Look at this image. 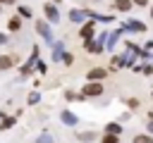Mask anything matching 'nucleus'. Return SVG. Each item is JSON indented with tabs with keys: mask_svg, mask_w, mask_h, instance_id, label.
I'll list each match as a JSON object with an SVG mask.
<instances>
[{
	"mask_svg": "<svg viewBox=\"0 0 153 143\" xmlns=\"http://www.w3.org/2000/svg\"><path fill=\"white\" fill-rule=\"evenodd\" d=\"M50 26H53V24H50L48 19H38V21L33 24V31H36V33L48 43V45H53V43H55V38H53V29H50Z\"/></svg>",
	"mask_w": 153,
	"mask_h": 143,
	"instance_id": "1",
	"label": "nucleus"
},
{
	"mask_svg": "<svg viewBox=\"0 0 153 143\" xmlns=\"http://www.w3.org/2000/svg\"><path fill=\"white\" fill-rule=\"evenodd\" d=\"M103 91H105V86H103V81H86L84 86H81V95L88 100V98H98V95H103Z\"/></svg>",
	"mask_w": 153,
	"mask_h": 143,
	"instance_id": "2",
	"label": "nucleus"
},
{
	"mask_svg": "<svg viewBox=\"0 0 153 143\" xmlns=\"http://www.w3.org/2000/svg\"><path fill=\"white\" fill-rule=\"evenodd\" d=\"M79 38H81V41H91V38H96V21H93V19H86V21L81 24V29H79Z\"/></svg>",
	"mask_w": 153,
	"mask_h": 143,
	"instance_id": "3",
	"label": "nucleus"
},
{
	"mask_svg": "<svg viewBox=\"0 0 153 143\" xmlns=\"http://www.w3.org/2000/svg\"><path fill=\"white\" fill-rule=\"evenodd\" d=\"M57 117H60V122H62L65 126H72V129H76V126H79V122H81V119H79V114H74L72 110H60V114H57Z\"/></svg>",
	"mask_w": 153,
	"mask_h": 143,
	"instance_id": "4",
	"label": "nucleus"
},
{
	"mask_svg": "<svg viewBox=\"0 0 153 143\" xmlns=\"http://www.w3.org/2000/svg\"><path fill=\"white\" fill-rule=\"evenodd\" d=\"M43 14H45V19L50 24H60V10H57L55 2H45L43 5Z\"/></svg>",
	"mask_w": 153,
	"mask_h": 143,
	"instance_id": "5",
	"label": "nucleus"
},
{
	"mask_svg": "<svg viewBox=\"0 0 153 143\" xmlns=\"http://www.w3.org/2000/svg\"><path fill=\"white\" fill-rule=\"evenodd\" d=\"M84 48H86V52H91V55H100V52L105 50V41L91 38V41H84Z\"/></svg>",
	"mask_w": 153,
	"mask_h": 143,
	"instance_id": "6",
	"label": "nucleus"
},
{
	"mask_svg": "<svg viewBox=\"0 0 153 143\" xmlns=\"http://www.w3.org/2000/svg\"><path fill=\"white\" fill-rule=\"evenodd\" d=\"M122 31H134V33H146V24L141 19H127L122 24Z\"/></svg>",
	"mask_w": 153,
	"mask_h": 143,
	"instance_id": "7",
	"label": "nucleus"
},
{
	"mask_svg": "<svg viewBox=\"0 0 153 143\" xmlns=\"http://www.w3.org/2000/svg\"><path fill=\"white\" fill-rule=\"evenodd\" d=\"M67 19H69L72 24H84L88 17H86V10H76V7H72V10L67 12Z\"/></svg>",
	"mask_w": 153,
	"mask_h": 143,
	"instance_id": "8",
	"label": "nucleus"
},
{
	"mask_svg": "<svg viewBox=\"0 0 153 143\" xmlns=\"http://www.w3.org/2000/svg\"><path fill=\"white\" fill-rule=\"evenodd\" d=\"M105 76H108V69H103V67H93V69L86 72V79L88 81H103Z\"/></svg>",
	"mask_w": 153,
	"mask_h": 143,
	"instance_id": "9",
	"label": "nucleus"
},
{
	"mask_svg": "<svg viewBox=\"0 0 153 143\" xmlns=\"http://www.w3.org/2000/svg\"><path fill=\"white\" fill-rule=\"evenodd\" d=\"M122 33H124V31H122V26H120V29H115V31H110V33H108V43H105V48H108V50H115V43L122 38Z\"/></svg>",
	"mask_w": 153,
	"mask_h": 143,
	"instance_id": "10",
	"label": "nucleus"
},
{
	"mask_svg": "<svg viewBox=\"0 0 153 143\" xmlns=\"http://www.w3.org/2000/svg\"><path fill=\"white\" fill-rule=\"evenodd\" d=\"M79 143H96V138H98V133L96 131H76V136H74Z\"/></svg>",
	"mask_w": 153,
	"mask_h": 143,
	"instance_id": "11",
	"label": "nucleus"
},
{
	"mask_svg": "<svg viewBox=\"0 0 153 143\" xmlns=\"http://www.w3.org/2000/svg\"><path fill=\"white\" fill-rule=\"evenodd\" d=\"M131 7H134V2H131V0H112V10H115V12L127 14Z\"/></svg>",
	"mask_w": 153,
	"mask_h": 143,
	"instance_id": "12",
	"label": "nucleus"
},
{
	"mask_svg": "<svg viewBox=\"0 0 153 143\" xmlns=\"http://www.w3.org/2000/svg\"><path fill=\"white\" fill-rule=\"evenodd\" d=\"M17 119H19L17 114H5V117H2V122H0V131H10V129L17 124Z\"/></svg>",
	"mask_w": 153,
	"mask_h": 143,
	"instance_id": "13",
	"label": "nucleus"
},
{
	"mask_svg": "<svg viewBox=\"0 0 153 143\" xmlns=\"http://www.w3.org/2000/svg\"><path fill=\"white\" fill-rule=\"evenodd\" d=\"M7 31H10V33H17V31H22V17H19V14H14V17L7 21Z\"/></svg>",
	"mask_w": 153,
	"mask_h": 143,
	"instance_id": "14",
	"label": "nucleus"
},
{
	"mask_svg": "<svg viewBox=\"0 0 153 143\" xmlns=\"http://www.w3.org/2000/svg\"><path fill=\"white\" fill-rule=\"evenodd\" d=\"M65 100H67V102H84L86 98L81 95V91L76 93V91H69V88H67V91H65Z\"/></svg>",
	"mask_w": 153,
	"mask_h": 143,
	"instance_id": "15",
	"label": "nucleus"
},
{
	"mask_svg": "<svg viewBox=\"0 0 153 143\" xmlns=\"http://www.w3.org/2000/svg\"><path fill=\"white\" fill-rule=\"evenodd\" d=\"M14 67V57L12 55H0V72H7Z\"/></svg>",
	"mask_w": 153,
	"mask_h": 143,
	"instance_id": "16",
	"label": "nucleus"
},
{
	"mask_svg": "<svg viewBox=\"0 0 153 143\" xmlns=\"http://www.w3.org/2000/svg\"><path fill=\"white\" fill-rule=\"evenodd\" d=\"M62 52H65V43H62V41H57V43H53V62H60V57H62Z\"/></svg>",
	"mask_w": 153,
	"mask_h": 143,
	"instance_id": "17",
	"label": "nucleus"
},
{
	"mask_svg": "<svg viewBox=\"0 0 153 143\" xmlns=\"http://www.w3.org/2000/svg\"><path fill=\"white\" fill-rule=\"evenodd\" d=\"M105 133L120 136V133H122V122H108V124H105Z\"/></svg>",
	"mask_w": 153,
	"mask_h": 143,
	"instance_id": "18",
	"label": "nucleus"
},
{
	"mask_svg": "<svg viewBox=\"0 0 153 143\" xmlns=\"http://www.w3.org/2000/svg\"><path fill=\"white\" fill-rule=\"evenodd\" d=\"M131 143H153V136L151 133H136L131 138Z\"/></svg>",
	"mask_w": 153,
	"mask_h": 143,
	"instance_id": "19",
	"label": "nucleus"
},
{
	"mask_svg": "<svg viewBox=\"0 0 153 143\" xmlns=\"http://www.w3.org/2000/svg\"><path fill=\"white\" fill-rule=\"evenodd\" d=\"M26 102H29V105H38V102H41V91H31V93L26 95Z\"/></svg>",
	"mask_w": 153,
	"mask_h": 143,
	"instance_id": "20",
	"label": "nucleus"
},
{
	"mask_svg": "<svg viewBox=\"0 0 153 143\" xmlns=\"http://www.w3.org/2000/svg\"><path fill=\"white\" fill-rule=\"evenodd\" d=\"M17 14H19V17H22V19H29V17H31V14H33V12H31V10H29V7H24V5H17Z\"/></svg>",
	"mask_w": 153,
	"mask_h": 143,
	"instance_id": "21",
	"label": "nucleus"
},
{
	"mask_svg": "<svg viewBox=\"0 0 153 143\" xmlns=\"http://www.w3.org/2000/svg\"><path fill=\"white\" fill-rule=\"evenodd\" d=\"M33 69H36V72H38V74H41V76H43V74H45V72H48V64H45V62H43V60H41V57H38V60H36V64H33Z\"/></svg>",
	"mask_w": 153,
	"mask_h": 143,
	"instance_id": "22",
	"label": "nucleus"
},
{
	"mask_svg": "<svg viewBox=\"0 0 153 143\" xmlns=\"http://www.w3.org/2000/svg\"><path fill=\"white\" fill-rule=\"evenodd\" d=\"M100 143H120V136H115V133H103V136H100Z\"/></svg>",
	"mask_w": 153,
	"mask_h": 143,
	"instance_id": "23",
	"label": "nucleus"
},
{
	"mask_svg": "<svg viewBox=\"0 0 153 143\" xmlns=\"http://www.w3.org/2000/svg\"><path fill=\"white\" fill-rule=\"evenodd\" d=\"M60 62H62V64H67V67H72V64H74V55H72V52H62Z\"/></svg>",
	"mask_w": 153,
	"mask_h": 143,
	"instance_id": "24",
	"label": "nucleus"
},
{
	"mask_svg": "<svg viewBox=\"0 0 153 143\" xmlns=\"http://www.w3.org/2000/svg\"><path fill=\"white\" fill-rule=\"evenodd\" d=\"M110 62H112V67H110V69H120V67H124L122 55H112V60H110Z\"/></svg>",
	"mask_w": 153,
	"mask_h": 143,
	"instance_id": "25",
	"label": "nucleus"
},
{
	"mask_svg": "<svg viewBox=\"0 0 153 143\" xmlns=\"http://www.w3.org/2000/svg\"><path fill=\"white\" fill-rule=\"evenodd\" d=\"M127 107H129V110H139V107H141V100H139V98H127Z\"/></svg>",
	"mask_w": 153,
	"mask_h": 143,
	"instance_id": "26",
	"label": "nucleus"
},
{
	"mask_svg": "<svg viewBox=\"0 0 153 143\" xmlns=\"http://www.w3.org/2000/svg\"><path fill=\"white\" fill-rule=\"evenodd\" d=\"M36 143H53V136H50L48 131H43V133L36 138Z\"/></svg>",
	"mask_w": 153,
	"mask_h": 143,
	"instance_id": "27",
	"label": "nucleus"
},
{
	"mask_svg": "<svg viewBox=\"0 0 153 143\" xmlns=\"http://www.w3.org/2000/svg\"><path fill=\"white\" fill-rule=\"evenodd\" d=\"M141 74H146V76H153V64H151V62L141 64Z\"/></svg>",
	"mask_w": 153,
	"mask_h": 143,
	"instance_id": "28",
	"label": "nucleus"
},
{
	"mask_svg": "<svg viewBox=\"0 0 153 143\" xmlns=\"http://www.w3.org/2000/svg\"><path fill=\"white\" fill-rule=\"evenodd\" d=\"M134 2V7H148L151 5V0H131Z\"/></svg>",
	"mask_w": 153,
	"mask_h": 143,
	"instance_id": "29",
	"label": "nucleus"
},
{
	"mask_svg": "<svg viewBox=\"0 0 153 143\" xmlns=\"http://www.w3.org/2000/svg\"><path fill=\"white\" fill-rule=\"evenodd\" d=\"M146 133H151L153 136V114L148 117V122H146Z\"/></svg>",
	"mask_w": 153,
	"mask_h": 143,
	"instance_id": "30",
	"label": "nucleus"
},
{
	"mask_svg": "<svg viewBox=\"0 0 153 143\" xmlns=\"http://www.w3.org/2000/svg\"><path fill=\"white\" fill-rule=\"evenodd\" d=\"M7 43H10V36L5 31H0V45H7Z\"/></svg>",
	"mask_w": 153,
	"mask_h": 143,
	"instance_id": "31",
	"label": "nucleus"
},
{
	"mask_svg": "<svg viewBox=\"0 0 153 143\" xmlns=\"http://www.w3.org/2000/svg\"><path fill=\"white\" fill-rule=\"evenodd\" d=\"M143 50H148V52H151V50H153V41H146V43H143Z\"/></svg>",
	"mask_w": 153,
	"mask_h": 143,
	"instance_id": "32",
	"label": "nucleus"
},
{
	"mask_svg": "<svg viewBox=\"0 0 153 143\" xmlns=\"http://www.w3.org/2000/svg\"><path fill=\"white\" fill-rule=\"evenodd\" d=\"M0 5H14V0H0Z\"/></svg>",
	"mask_w": 153,
	"mask_h": 143,
	"instance_id": "33",
	"label": "nucleus"
},
{
	"mask_svg": "<svg viewBox=\"0 0 153 143\" xmlns=\"http://www.w3.org/2000/svg\"><path fill=\"white\" fill-rule=\"evenodd\" d=\"M50 2H55V5H60V2H62V0H50Z\"/></svg>",
	"mask_w": 153,
	"mask_h": 143,
	"instance_id": "34",
	"label": "nucleus"
},
{
	"mask_svg": "<svg viewBox=\"0 0 153 143\" xmlns=\"http://www.w3.org/2000/svg\"><path fill=\"white\" fill-rule=\"evenodd\" d=\"M2 117H5V112H0V119H2Z\"/></svg>",
	"mask_w": 153,
	"mask_h": 143,
	"instance_id": "35",
	"label": "nucleus"
},
{
	"mask_svg": "<svg viewBox=\"0 0 153 143\" xmlns=\"http://www.w3.org/2000/svg\"><path fill=\"white\" fill-rule=\"evenodd\" d=\"M151 19H153V7H151Z\"/></svg>",
	"mask_w": 153,
	"mask_h": 143,
	"instance_id": "36",
	"label": "nucleus"
},
{
	"mask_svg": "<svg viewBox=\"0 0 153 143\" xmlns=\"http://www.w3.org/2000/svg\"><path fill=\"white\" fill-rule=\"evenodd\" d=\"M2 7H5V5H0V14H2Z\"/></svg>",
	"mask_w": 153,
	"mask_h": 143,
	"instance_id": "37",
	"label": "nucleus"
}]
</instances>
